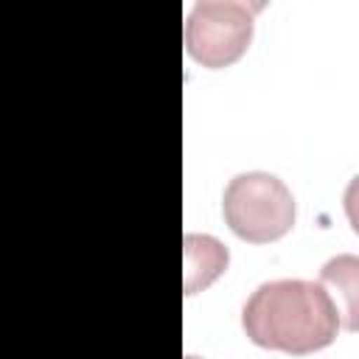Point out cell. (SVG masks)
I'll return each mask as SVG.
<instances>
[{"instance_id": "6da1fadb", "label": "cell", "mask_w": 359, "mask_h": 359, "mask_svg": "<svg viewBox=\"0 0 359 359\" xmlns=\"http://www.w3.org/2000/svg\"><path fill=\"white\" fill-rule=\"evenodd\" d=\"M241 328L250 342L283 353H314L331 345L342 328L339 309L317 280L280 278L261 283L241 309Z\"/></svg>"}, {"instance_id": "7a4b0ae2", "label": "cell", "mask_w": 359, "mask_h": 359, "mask_svg": "<svg viewBox=\"0 0 359 359\" xmlns=\"http://www.w3.org/2000/svg\"><path fill=\"white\" fill-rule=\"evenodd\" d=\"M224 224L250 244H269L283 238L294 227V196L292 191L266 171L236 174L222 199Z\"/></svg>"}, {"instance_id": "3957f363", "label": "cell", "mask_w": 359, "mask_h": 359, "mask_svg": "<svg viewBox=\"0 0 359 359\" xmlns=\"http://www.w3.org/2000/svg\"><path fill=\"white\" fill-rule=\"evenodd\" d=\"M252 17L255 14L230 0H199L185 17L188 56L208 70L236 65L252 45Z\"/></svg>"}, {"instance_id": "277c9868", "label": "cell", "mask_w": 359, "mask_h": 359, "mask_svg": "<svg viewBox=\"0 0 359 359\" xmlns=\"http://www.w3.org/2000/svg\"><path fill=\"white\" fill-rule=\"evenodd\" d=\"M230 264L227 247L213 236H185V294L208 289Z\"/></svg>"}, {"instance_id": "5b68a950", "label": "cell", "mask_w": 359, "mask_h": 359, "mask_svg": "<svg viewBox=\"0 0 359 359\" xmlns=\"http://www.w3.org/2000/svg\"><path fill=\"white\" fill-rule=\"evenodd\" d=\"M356 269L359 261L353 255H339L331 258L323 272H320V283L331 286L337 294H342V328L345 331H356Z\"/></svg>"}, {"instance_id": "8992f818", "label": "cell", "mask_w": 359, "mask_h": 359, "mask_svg": "<svg viewBox=\"0 0 359 359\" xmlns=\"http://www.w3.org/2000/svg\"><path fill=\"white\" fill-rule=\"evenodd\" d=\"M230 3H238V6H244L250 14H258V11H264V8L269 6V0H230Z\"/></svg>"}]
</instances>
